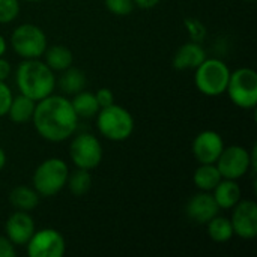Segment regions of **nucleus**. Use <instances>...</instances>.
I'll return each mask as SVG.
<instances>
[{"label":"nucleus","mask_w":257,"mask_h":257,"mask_svg":"<svg viewBox=\"0 0 257 257\" xmlns=\"http://www.w3.org/2000/svg\"><path fill=\"white\" fill-rule=\"evenodd\" d=\"M14 51L23 59H39L47 48V36L36 24H20L11 35Z\"/></svg>","instance_id":"obj_8"},{"label":"nucleus","mask_w":257,"mask_h":257,"mask_svg":"<svg viewBox=\"0 0 257 257\" xmlns=\"http://www.w3.org/2000/svg\"><path fill=\"white\" fill-rule=\"evenodd\" d=\"M35 107H36V101L20 93L18 96L12 98L9 110H8V116L15 123H26V122L32 120Z\"/></svg>","instance_id":"obj_17"},{"label":"nucleus","mask_w":257,"mask_h":257,"mask_svg":"<svg viewBox=\"0 0 257 257\" xmlns=\"http://www.w3.org/2000/svg\"><path fill=\"white\" fill-rule=\"evenodd\" d=\"M5 51H6V41H5V38L0 35V57H3Z\"/></svg>","instance_id":"obj_33"},{"label":"nucleus","mask_w":257,"mask_h":257,"mask_svg":"<svg viewBox=\"0 0 257 257\" xmlns=\"http://www.w3.org/2000/svg\"><path fill=\"white\" fill-rule=\"evenodd\" d=\"M32 122L44 140L59 143L75 133L78 116L69 99L51 93L44 99L36 101Z\"/></svg>","instance_id":"obj_1"},{"label":"nucleus","mask_w":257,"mask_h":257,"mask_svg":"<svg viewBox=\"0 0 257 257\" xmlns=\"http://www.w3.org/2000/svg\"><path fill=\"white\" fill-rule=\"evenodd\" d=\"M8 239L14 245H26L35 233L33 218L26 211H15L5 224Z\"/></svg>","instance_id":"obj_14"},{"label":"nucleus","mask_w":257,"mask_h":257,"mask_svg":"<svg viewBox=\"0 0 257 257\" xmlns=\"http://www.w3.org/2000/svg\"><path fill=\"white\" fill-rule=\"evenodd\" d=\"M212 191L220 209H232L241 200V188L233 179H221Z\"/></svg>","instance_id":"obj_16"},{"label":"nucleus","mask_w":257,"mask_h":257,"mask_svg":"<svg viewBox=\"0 0 257 257\" xmlns=\"http://www.w3.org/2000/svg\"><path fill=\"white\" fill-rule=\"evenodd\" d=\"M12 98H14V95H12L9 86L5 81H0V117L8 114Z\"/></svg>","instance_id":"obj_28"},{"label":"nucleus","mask_w":257,"mask_h":257,"mask_svg":"<svg viewBox=\"0 0 257 257\" xmlns=\"http://www.w3.org/2000/svg\"><path fill=\"white\" fill-rule=\"evenodd\" d=\"M95 96H96V101L99 104V108H104V107H108V105L114 104V95H113V92L108 87L99 89L95 93Z\"/></svg>","instance_id":"obj_29"},{"label":"nucleus","mask_w":257,"mask_h":257,"mask_svg":"<svg viewBox=\"0 0 257 257\" xmlns=\"http://www.w3.org/2000/svg\"><path fill=\"white\" fill-rule=\"evenodd\" d=\"M185 26H187V29H188L190 38H191L194 42H200V41L205 38L206 29H205V26H203L199 20H196V18H187V20H185Z\"/></svg>","instance_id":"obj_27"},{"label":"nucleus","mask_w":257,"mask_h":257,"mask_svg":"<svg viewBox=\"0 0 257 257\" xmlns=\"http://www.w3.org/2000/svg\"><path fill=\"white\" fill-rule=\"evenodd\" d=\"M26 2H41V0H26Z\"/></svg>","instance_id":"obj_35"},{"label":"nucleus","mask_w":257,"mask_h":257,"mask_svg":"<svg viewBox=\"0 0 257 257\" xmlns=\"http://www.w3.org/2000/svg\"><path fill=\"white\" fill-rule=\"evenodd\" d=\"M20 14L18 0H0V24L14 21Z\"/></svg>","instance_id":"obj_25"},{"label":"nucleus","mask_w":257,"mask_h":257,"mask_svg":"<svg viewBox=\"0 0 257 257\" xmlns=\"http://www.w3.org/2000/svg\"><path fill=\"white\" fill-rule=\"evenodd\" d=\"M105 8L108 9V12L119 15V17H125L128 14L133 12L134 9V0H104Z\"/></svg>","instance_id":"obj_26"},{"label":"nucleus","mask_w":257,"mask_h":257,"mask_svg":"<svg viewBox=\"0 0 257 257\" xmlns=\"http://www.w3.org/2000/svg\"><path fill=\"white\" fill-rule=\"evenodd\" d=\"M98 130L111 142H123L134 131V119L131 113L116 104L104 107L98 111Z\"/></svg>","instance_id":"obj_5"},{"label":"nucleus","mask_w":257,"mask_h":257,"mask_svg":"<svg viewBox=\"0 0 257 257\" xmlns=\"http://www.w3.org/2000/svg\"><path fill=\"white\" fill-rule=\"evenodd\" d=\"M9 75H11V63L6 59L0 57V81H5Z\"/></svg>","instance_id":"obj_31"},{"label":"nucleus","mask_w":257,"mask_h":257,"mask_svg":"<svg viewBox=\"0 0 257 257\" xmlns=\"http://www.w3.org/2000/svg\"><path fill=\"white\" fill-rule=\"evenodd\" d=\"M69 169L60 158H48L41 163L33 173V188L42 197L56 196L66 185Z\"/></svg>","instance_id":"obj_4"},{"label":"nucleus","mask_w":257,"mask_h":257,"mask_svg":"<svg viewBox=\"0 0 257 257\" xmlns=\"http://www.w3.org/2000/svg\"><path fill=\"white\" fill-rule=\"evenodd\" d=\"M226 93L230 101L245 110H251L257 105V74L251 68H239L230 72Z\"/></svg>","instance_id":"obj_6"},{"label":"nucleus","mask_w":257,"mask_h":257,"mask_svg":"<svg viewBox=\"0 0 257 257\" xmlns=\"http://www.w3.org/2000/svg\"><path fill=\"white\" fill-rule=\"evenodd\" d=\"M187 215L190 220H193L197 224H206L209 220H212L215 215H218V205L211 194V191H202L196 196H193L187 203Z\"/></svg>","instance_id":"obj_13"},{"label":"nucleus","mask_w":257,"mask_h":257,"mask_svg":"<svg viewBox=\"0 0 257 257\" xmlns=\"http://www.w3.org/2000/svg\"><path fill=\"white\" fill-rule=\"evenodd\" d=\"M59 86L65 93L75 95L86 87V75L78 68H66L59 80Z\"/></svg>","instance_id":"obj_22"},{"label":"nucleus","mask_w":257,"mask_h":257,"mask_svg":"<svg viewBox=\"0 0 257 257\" xmlns=\"http://www.w3.org/2000/svg\"><path fill=\"white\" fill-rule=\"evenodd\" d=\"M15 256V245L8 239V236H0V257Z\"/></svg>","instance_id":"obj_30"},{"label":"nucleus","mask_w":257,"mask_h":257,"mask_svg":"<svg viewBox=\"0 0 257 257\" xmlns=\"http://www.w3.org/2000/svg\"><path fill=\"white\" fill-rule=\"evenodd\" d=\"M26 245L30 257H60L66 248L65 238L56 229L35 230Z\"/></svg>","instance_id":"obj_10"},{"label":"nucleus","mask_w":257,"mask_h":257,"mask_svg":"<svg viewBox=\"0 0 257 257\" xmlns=\"http://www.w3.org/2000/svg\"><path fill=\"white\" fill-rule=\"evenodd\" d=\"M193 155L200 164H215L224 149V142L217 131H202L193 140Z\"/></svg>","instance_id":"obj_12"},{"label":"nucleus","mask_w":257,"mask_h":257,"mask_svg":"<svg viewBox=\"0 0 257 257\" xmlns=\"http://www.w3.org/2000/svg\"><path fill=\"white\" fill-rule=\"evenodd\" d=\"M223 179H239L250 170H256V148L248 152L242 146L224 148L218 160L215 161Z\"/></svg>","instance_id":"obj_7"},{"label":"nucleus","mask_w":257,"mask_h":257,"mask_svg":"<svg viewBox=\"0 0 257 257\" xmlns=\"http://www.w3.org/2000/svg\"><path fill=\"white\" fill-rule=\"evenodd\" d=\"M69 157L77 169H84L90 172L102 161L101 142L92 134H80L71 142Z\"/></svg>","instance_id":"obj_9"},{"label":"nucleus","mask_w":257,"mask_h":257,"mask_svg":"<svg viewBox=\"0 0 257 257\" xmlns=\"http://www.w3.org/2000/svg\"><path fill=\"white\" fill-rule=\"evenodd\" d=\"M66 185L74 196H77V197L84 196L86 193H89V190L92 187V175L89 173V170L77 169L75 172L68 175Z\"/></svg>","instance_id":"obj_24"},{"label":"nucleus","mask_w":257,"mask_h":257,"mask_svg":"<svg viewBox=\"0 0 257 257\" xmlns=\"http://www.w3.org/2000/svg\"><path fill=\"white\" fill-rule=\"evenodd\" d=\"M247 2H254V0H247Z\"/></svg>","instance_id":"obj_36"},{"label":"nucleus","mask_w":257,"mask_h":257,"mask_svg":"<svg viewBox=\"0 0 257 257\" xmlns=\"http://www.w3.org/2000/svg\"><path fill=\"white\" fill-rule=\"evenodd\" d=\"M71 104H72L74 111L77 113L78 117H86V119L87 117H93L101 110L99 104L96 101L95 93L86 92V90H81V92L75 93V96L71 101Z\"/></svg>","instance_id":"obj_21"},{"label":"nucleus","mask_w":257,"mask_h":257,"mask_svg":"<svg viewBox=\"0 0 257 257\" xmlns=\"http://www.w3.org/2000/svg\"><path fill=\"white\" fill-rule=\"evenodd\" d=\"M206 59V51L200 42H187L178 48L173 57V66L179 71L196 69Z\"/></svg>","instance_id":"obj_15"},{"label":"nucleus","mask_w":257,"mask_h":257,"mask_svg":"<svg viewBox=\"0 0 257 257\" xmlns=\"http://www.w3.org/2000/svg\"><path fill=\"white\" fill-rule=\"evenodd\" d=\"M232 212L233 233L242 239H254L257 236V205L253 200L238 202Z\"/></svg>","instance_id":"obj_11"},{"label":"nucleus","mask_w":257,"mask_h":257,"mask_svg":"<svg viewBox=\"0 0 257 257\" xmlns=\"http://www.w3.org/2000/svg\"><path fill=\"white\" fill-rule=\"evenodd\" d=\"M9 202L17 211H26L30 212L33 211L38 203H39V194L35 188L26 187V185H18L15 187L11 194H9Z\"/></svg>","instance_id":"obj_18"},{"label":"nucleus","mask_w":257,"mask_h":257,"mask_svg":"<svg viewBox=\"0 0 257 257\" xmlns=\"http://www.w3.org/2000/svg\"><path fill=\"white\" fill-rule=\"evenodd\" d=\"M44 54H45V63L53 71H65L66 68L72 66V62H74L72 51L65 45L47 47Z\"/></svg>","instance_id":"obj_20"},{"label":"nucleus","mask_w":257,"mask_h":257,"mask_svg":"<svg viewBox=\"0 0 257 257\" xmlns=\"http://www.w3.org/2000/svg\"><path fill=\"white\" fill-rule=\"evenodd\" d=\"M5 164H6V154H5V151L0 148V170L5 167Z\"/></svg>","instance_id":"obj_34"},{"label":"nucleus","mask_w":257,"mask_h":257,"mask_svg":"<svg viewBox=\"0 0 257 257\" xmlns=\"http://www.w3.org/2000/svg\"><path fill=\"white\" fill-rule=\"evenodd\" d=\"M221 179L223 176L215 164H200L193 175L194 185L202 191H212Z\"/></svg>","instance_id":"obj_19"},{"label":"nucleus","mask_w":257,"mask_h":257,"mask_svg":"<svg viewBox=\"0 0 257 257\" xmlns=\"http://www.w3.org/2000/svg\"><path fill=\"white\" fill-rule=\"evenodd\" d=\"M208 235L215 242H227L233 238V227L229 218L215 215L208 223Z\"/></svg>","instance_id":"obj_23"},{"label":"nucleus","mask_w":257,"mask_h":257,"mask_svg":"<svg viewBox=\"0 0 257 257\" xmlns=\"http://www.w3.org/2000/svg\"><path fill=\"white\" fill-rule=\"evenodd\" d=\"M161 0H134V5L140 9H152L155 8Z\"/></svg>","instance_id":"obj_32"},{"label":"nucleus","mask_w":257,"mask_h":257,"mask_svg":"<svg viewBox=\"0 0 257 257\" xmlns=\"http://www.w3.org/2000/svg\"><path fill=\"white\" fill-rule=\"evenodd\" d=\"M230 77L229 66L220 59H205L197 68L194 83L199 92L206 96H220L226 93Z\"/></svg>","instance_id":"obj_3"},{"label":"nucleus","mask_w":257,"mask_h":257,"mask_svg":"<svg viewBox=\"0 0 257 257\" xmlns=\"http://www.w3.org/2000/svg\"><path fill=\"white\" fill-rule=\"evenodd\" d=\"M15 81L20 93L32 98L33 101H41L51 95L56 86L53 69L38 59H26L21 62L17 68Z\"/></svg>","instance_id":"obj_2"}]
</instances>
